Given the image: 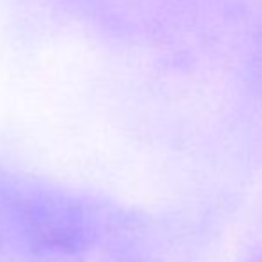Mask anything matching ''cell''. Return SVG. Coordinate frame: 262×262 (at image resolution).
<instances>
[]
</instances>
